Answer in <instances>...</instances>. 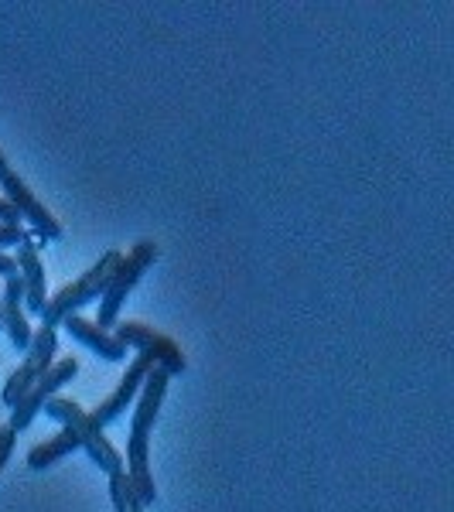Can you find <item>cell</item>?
<instances>
[{
	"label": "cell",
	"instance_id": "obj_3",
	"mask_svg": "<svg viewBox=\"0 0 454 512\" xmlns=\"http://www.w3.org/2000/svg\"><path fill=\"white\" fill-rule=\"evenodd\" d=\"M158 260H161V246H158V243H151V239L137 243L134 250L123 256L117 277L110 280V287H106L103 301H99V318H96V325H103L106 332L120 325V311H123V304H127L130 291H134V287L140 284V277H144L147 270H151Z\"/></svg>",
	"mask_w": 454,
	"mask_h": 512
},
{
	"label": "cell",
	"instance_id": "obj_16",
	"mask_svg": "<svg viewBox=\"0 0 454 512\" xmlns=\"http://www.w3.org/2000/svg\"><path fill=\"white\" fill-rule=\"evenodd\" d=\"M28 239H35V236L24 233V226H7V222H0V250H4V246H18L21 250Z\"/></svg>",
	"mask_w": 454,
	"mask_h": 512
},
{
	"label": "cell",
	"instance_id": "obj_5",
	"mask_svg": "<svg viewBox=\"0 0 454 512\" xmlns=\"http://www.w3.org/2000/svg\"><path fill=\"white\" fill-rule=\"evenodd\" d=\"M55 352H59V328H48V325L35 328V342H31V349H28V355H24L21 366L14 369L11 379L4 383L0 400H4L11 410L18 407L24 396L38 386V379L55 366Z\"/></svg>",
	"mask_w": 454,
	"mask_h": 512
},
{
	"label": "cell",
	"instance_id": "obj_12",
	"mask_svg": "<svg viewBox=\"0 0 454 512\" xmlns=\"http://www.w3.org/2000/svg\"><path fill=\"white\" fill-rule=\"evenodd\" d=\"M72 451H79V441H76V434L72 431H62L55 434V437H48V441H41V444H35V448L28 451V468L31 472H45V468H52L55 461H62V458H69Z\"/></svg>",
	"mask_w": 454,
	"mask_h": 512
},
{
	"label": "cell",
	"instance_id": "obj_1",
	"mask_svg": "<svg viewBox=\"0 0 454 512\" xmlns=\"http://www.w3.org/2000/svg\"><path fill=\"white\" fill-rule=\"evenodd\" d=\"M168 379L171 376L164 369L158 366L151 369L144 390L137 396L134 424H130V437H127V478L144 506L158 502V485L151 478V431H154V420L161 414L164 396H168Z\"/></svg>",
	"mask_w": 454,
	"mask_h": 512
},
{
	"label": "cell",
	"instance_id": "obj_6",
	"mask_svg": "<svg viewBox=\"0 0 454 512\" xmlns=\"http://www.w3.org/2000/svg\"><path fill=\"white\" fill-rule=\"evenodd\" d=\"M0 188H4V198L7 202H14L21 209L24 222H28L31 229L38 233V246L41 243H52V239H62V222L52 216V212L45 209V205L38 202L35 192H31L28 185H24V178L18 175V171L7 168L4 175H0Z\"/></svg>",
	"mask_w": 454,
	"mask_h": 512
},
{
	"label": "cell",
	"instance_id": "obj_14",
	"mask_svg": "<svg viewBox=\"0 0 454 512\" xmlns=\"http://www.w3.org/2000/svg\"><path fill=\"white\" fill-rule=\"evenodd\" d=\"M110 499H113V506H117V512H144V502L137 499V492H134V485H130L127 472L110 478Z\"/></svg>",
	"mask_w": 454,
	"mask_h": 512
},
{
	"label": "cell",
	"instance_id": "obj_17",
	"mask_svg": "<svg viewBox=\"0 0 454 512\" xmlns=\"http://www.w3.org/2000/svg\"><path fill=\"white\" fill-rule=\"evenodd\" d=\"M14 448H18V434H14L11 427H0V472H4V465L11 461Z\"/></svg>",
	"mask_w": 454,
	"mask_h": 512
},
{
	"label": "cell",
	"instance_id": "obj_15",
	"mask_svg": "<svg viewBox=\"0 0 454 512\" xmlns=\"http://www.w3.org/2000/svg\"><path fill=\"white\" fill-rule=\"evenodd\" d=\"M79 403L76 400H65V396H55V400H48L45 403V414H48V420H55V424H69V420L72 417H76L79 414Z\"/></svg>",
	"mask_w": 454,
	"mask_h": 512
},
{
	"label": "cell",
	"instance_id": "obj_4",
	"mask_svg": "<svg viewBox=\"0 0 454 512\" xmlns=\"http://www.w3.org/2000/svg\"><path fill=\"white\" fill-rule=\"evenodd\" d=\"M113 335H117L127 349H137V355H144L151 366L164 369L168 376H181L188 369V355L181 352V345L175 338L144 325V321H120V325L113 328Z\"/></svg>",
	"mask_w": 454,
	"mask_h": 512
},
{
	"label": "cell",
	"instance_id": "obj_20",
	"mask_svg": "<svg viewBox=\"0 0 454 512\" xmlns=\"http://www.w3.org/2000/svg\"><path fill=\"white\" fill-rule=\"evenodd\" d=\"M0 332H4V280H0Z\"/></svg>",
	"mask_w": 454,
	"mask_h": 512
},
{
	"label": "cell",
	"instance_id": "obj_8",
	"mask_svg": "<svg viewBox=\"0 0 454 512\" xmlns=\"http://www.w3.org/2000/svg\"><path fill=\"white\" fill-rule=\"evenodd\" d=\"M65 431H72L76 434V441H79V448L89 454V458L96 461L99 468H103L106 475H123L127 472V461L120 458V451L110 444V437L103 434V427L96 424L93 414H86V410H79L76 417L65 424Z\"/></svg>",
	"mask_w": 454,
	"mask_h": 512
},
{
	"label": "cell",
	"instance_id": "obj_11",
	"mask_svg": "<svg viewBox=\"0 0 454 512\" xmlns=\"http://www.w3.org/2000/svg\"><path fill=\"white\" fill-rule=\"evenodd\" d=\"M18 270L24 277V287H28V294H24V308H28V315H45L48 277H45V263H41V256H38V239H28V243L18 250Z\"/></svg>",
	"mask_w": 454,
	"mask_h": 512
},
{
	"label": "cell",
	"instance_id": "obj_2",
	"mask_svg": "<svg viewBox=\"0 0 454 512\" xmlns=\"http://www.w3.org/2000/svg\"><path fill=\"white\" fill-rule=\"evenodd\" d=\"M120 263H123V253L110 250V253L99 256V260L82 277L59 287V294L48 297V308H45V315H41V325L59 328L69 315H79V308H86L89 301H96V297L103 301L106 287H110V280L117 277Z\"/></svg>",
	"mask_w": 454,
	"mask_h": 512
},
{
	"label": "cell",
	"instance_id": "obj_9",
	"mask_svg": "<svg viewBox=\"0 0 454 512\" xmlns=\"http://www.w3.org/2000/svg\"><path fill=\"white\" fill-rule=\"evenodd\" d=\"M151 362L144 359V355H137L134 359V366L123 373V379H120V386L113 390L110 396H106L103 403L93 410V420L99 427H106V424H113L117 417H123V410L134 403V396H140V390H144V383H147V376H151Z\"/></svg>",
	"mask_w": 454,
	"mask_h": 512
},
{
	"label": "cell",
	"instance_id": "obj_10",
	"mask_svg": "<svg viewBox=\"0 0 454 512\" xmlns=\"http://www.w3.org/2000/svg\"><path fill=\"white\" fill-rule=\"evenodd\" d=\"M62 328L76 338V342H82L89 352H96L99 359H106V362H123V359H127V352H130L117 335L106 332L103 325H96V321H89L82 315H69L62 321Z\"/></svg>",
	"mask_w": 454,
	"mask_h": 512
},
{
	"label": "cell",
	"instance_id": "obj_13",
	"mask_svg": "<svg viewBox=\"0 0 454 512\" xmlns=\"http://www.w3.org/2000/svg\"><path fill=\"white\" fill-rule=\"evenodd\" d=\"M4 332H7V338H11L14 349L28 355L31 342H35V328H31V318H28V308H24V304H11V308H4Z\"/></svg>",
	"mask_w": 454,
	"mask_h": 512
},
{
	"label": "cell",
	"instance_id": "obj_7",
	"mask_svg": "<svg viewBox=\"0 0 454 512\" xmlns=\"http://www.w3.org/2000/svg\"><path fill=\"white\" fill-rule=\"evenodd\" d=\"M76 373H79V362L72 359V355H69V359H59V362H55V366L38 379L35 390H31V393L18 403V407H14L11 424H7V427H11L14 434L24 431V427H28L38 414H45V403H48V400H55V393H59L65 383H72V379H76Z\"/></svg>",
	"mask_w": 454,
	"mask_h": 512
},
{
	"label": "cell",
	"instance_id": "obj_18",
	"mask_svg": "<svg viewBox=\"0 0 454 512\" xmlns=\"http://www.w3.org/2000/svg\"><path fill=\"white\" fill-rule=\"evenodd\" d=\"M0 222H7V226H21V222H24L21 209L14 202H7L4 195H0Z\"/></svg>",
	"mask_w": 454,
	"mask_h": 512
},
{
	"label": "cell",
	"instance_id": "obj_19",
	"mask_svg": "<svg viewBox=\"0 0 454 512\" xmlns=\"http://www.w3.org/2000/svg\"><path fill=\"white\" fill-rule=\"evenodd\" d=\"M21 270H18V256H7L4 250H0V280H11V277H18Z\"/></svg>",
	"mask_w": 454,
	"mask_h": 512
},
{
	"label": "cell",
	"instance_id": "obj_21",
	"mask_svg": "<svg viewBox=\"0 0 454 512\" xmlns=\"http://www.w3.org/2000/svg\"><path fill=\"white\" fill-rule=\"evenodd\" d=\"M7 171V158H4V151H0V175Z\"/></svg>",
	"mask_w": 454,
	"mask_h": 512
}]
</instances>
